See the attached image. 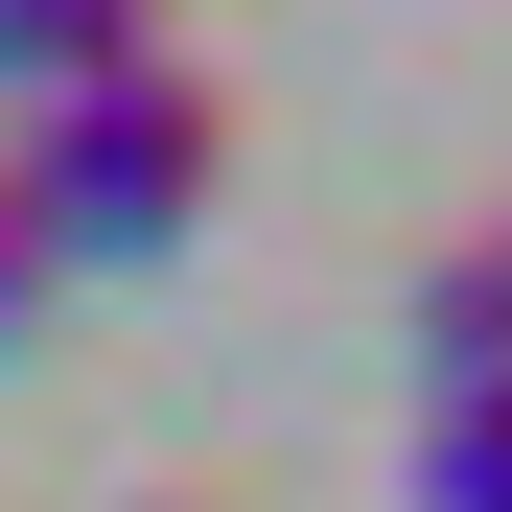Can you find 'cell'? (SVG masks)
I'll return each mask as SVG.
<instances>
[{"label":"cell","mask_w":512,"mask_h":512,"mask_svg":"<svg viewBox=\"0 0 512 512\" xmlns=\"http://www.w3.org/2000/svg\"><path fill=\"white\" fill-rule=\"evenodd\" d=\"M140 47H163V0H0V94H24V117L94 94V70H140Z\"/></svg>","instance_id":"3"},{"label":"cell","mask_w":512,"mask_h":512,"mask_svg":"<svg viewBox=\"0 0 512 512\" xmlns=\"http://www.w3.org/2000/svg\"><path fill=\"white\" fill-rule=\"evenodd\" d=\"M419 396H443V419L512 396V233H466L443 280H419Z\"/></svg>","instance_id":"2"},{"label":"cell","mask_w":512,"mask_h":512,"mask_svg":"<svg viewBox=\"0 0 512 512\" xmlns=\"http://www.w3.org/2000/svg\"><path fill=\"white\" fill-rule=\"evenodd\" d=\"M0 187H24L47 280H117V256H187V233H210V187H233V94H210L187 47H140V70H94V94H47L24 140H0Z\"/></svg>","instance_id":"1"},{"label":"cell","mask_w":512,"mask_h":512,"mask_svg":"<svg viewBox=\"0 0 512 512\" xmlns=\"http://www.w3.org/2000/svg\"><path fill=\"white\" fill-rule=\"evenodd\" d=\"M419 512H512V396L489 419H419Z\"/></svg>","instance_id":"4"},{"label":"cell","mask_w":512,"mask_h":512,"mask_svg":"<svg viewBox=\"0 0 512 512\" xmlns=\"http://www.w3.org/2000/svg\"><path fill=\"white\" fill-rule=\"evenodd\" d=\"M47 326V233H24V187H0V350Z\"/></svg>","instance_id":"5"}]
</instances>
